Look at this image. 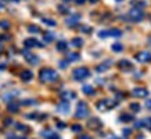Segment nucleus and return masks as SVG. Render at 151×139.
Returning <instances> with one entry per match:
<instances>
[{
  "label": "nucleus",
  "mask_w": 151,
  "mask_h": 139,
  "mask_svg": "<svg viewBox=\"0 0 151 139\" xmlns=\"http://www.w3.org/2000/svg\"><path fill=\"white\" fill-rule=\"evenodd\" d=\"M39 79L42 83H54L58 80V73L53 69H42L39 73Z\"/></svg>",
  "instance_id": "nucleus-1"
},
{
  "label": "nucleus",
  "mask_w": 151,
  "mask_h": 139,
  "mask_svg": "<svg viewBox=\"0 0 151 139\" xmlns=\"http://www.w3.org/2000/svg\"><path fill=\"white\" fill-rule=\"evenodd\" d=\"M72 76L76 81H82L83 79H86V77L90 76V72H89L87 67H78V69H75L72 72Z\"/></svg>",
  "instance_id": "nucleus-2"
},
{
  "label": "nucleus",
  "mask_w": 151,
  "mask_h": 139,
  "mask_svg": "<svg viewBox=\"0 0 151 139\" xmlns=\"http://www.w3.org/2000/svg\"><path fill=\"white\" fill-rule=\"evenodd\" d=\"M89 116V108L85 102H79L76 106V112H75V117L76 118H85Z\"/></svg>",
  "instance_id": "nucleus-3"
},
{
  "label": "nucleus",
  "mask_w": 151,
  "mask_h": 139,
  "mask_svg": "<svg viewBox=\"0 0 151 139\" xmlns=\"http://www.w3.org/2000/svg\"><path fill=\"white\" fill-rule=\"evenodd\" d=\"M129 17L134 21V22H139V21H142L144 18V11L142 9H139V7H133L130 11H129Z\"/></svg>",
  "instance_id": "nucleus-4"
},
{
  "label": "nucleus",
  "mask_w": 151,
  "mask_h": 139,
  "mask_svg": "<svg viewBox=\"0 0 151 139\" xmlns=\"http://www.w3.org/2000/svg\"><path fill=\"white\" fill-rule=\"evenodd\" d=\"M115 105H118V102H112L110 99H104V101H100V102L97 103V109L101 110V112H105V110H108V109L114 108Z\"/></svg>",
  "instance_id": "nucleus-5"
},
{
  "label": "nucleus",
  "mask_w": 151,
  "mask_h": 139,
  "mask_svg": "<svg viewBox=\"0 0 151 139\" xmlns=\"http://www.w3.org/2000/svg\"><path fill=\"white\" fill-rule=\"evenodd\" d=\"M136 61L140 63H147V62H151V54L148 51H142L136 55Z\"/></svg>",
  "instance_id": "nucleus-6"
},
{
  "label": "nucleus",
  "mask_w": 151,
  "mask_h": 139,
  "mask_svg": "<svg viewBox=\"0 0 151 139\" xmlns=\"http://www.w3.org/2000/svg\"><path fill=\"white\" fill-rule=\"evenodd\" d=\"M118 67L121 69V70H124V72H126V70H132L133 69V65L130 61H128V59H121L118 62Z\"/></svg>",
  "instance_id": "nucleus-7"
},
{
  "label": "nucleus",
  "mask_w": 151,
  "mask_h": 139,
  "mask_svg": "<svg viewBox=\"0 0 151 139\" xmlns=\"http://www.w3.org/2000/svg\"><path fill=\"white\" fill-rule=\"evenodd\" d=\"M24 45H25L27 48H32V47H39V48H42V47H43V44L39 43V41H37L36 39H33V37L27 39V40L24 41Z\"/></svg>",
  "instance_id": "nucleus-8"
},
{
  "label": "nucleus",
  "mask_w": 151,
  "mask_h": 139,
  "mask_svg": "<svg viewBox=\"0 0 151 139\" xmlns=\"http://www.w3.org/2000/svg\"><path fill=\"white\" fill-rule=\"evenodd\" d=\"M101 121L97 118V117H92L90 120H89V123H87V127L89 128H92V130H99V128H101Z\"/></svg>",
  "instance_id": "nucleus-9"
},
{
  "label": "nucleus",
  "mask_w": 151,
  "mask_h": 139,
  "mask_svg": "<svg viewBox=\"0 0 151 139\" xmlns=\"http://www.w3.org/2000/svg\"><path fill=\"white\" fill-rule=\"evenodd\" d=\"M24 55H25V58H27V61L29 63H32V65H37L39 63V58H37L36 55H33V54H31L29 51H24Z\"/></svg>",
  "instance_id": "nucleus-10"
},
{
  "label": "nucleus",
  "mask_w": 151,
  "mask_h": 139,
  "mask_svg": "<svg viewBox=\"0 0 151 139\" xmlns=\"http://www.w3.org/2000/svg\"><path fill=\"white\" fill-rule=\"evenodd\" d=\"M79 19H81V15H79V14H73V15H71V17H68V18H67L65 23H67L68 26H75V25L78 23Z\"/></svg>",
  "instance_id": "nucleus-11"
},
{
  "label": "nucleus",
  "mask_w": 151,
  "mask_h": 139,
  "mask_svg": "<svg viewBox=\"0 0 151 139\" xmlns=\"http://www.w3.org/2000/svg\"><path fill=\"white\" fill-rule=\"evenodd\" d=\"M57 110L61 112L63 114H68L69 113V103H68V101H63V102L57 106Z\"/></svg>",
  "instance_id": "nucleus-12"
},
{
  "label": "nucleus",
  "mask_w": 151,
  "mask_h": 139,
  "mask_svg": "<svg viewBox=\"0 0 151 139\" xmlns=\"http://www.w3.org/2000/svg\"><path fill=\"white\" fill-rule=\"evenodd\" d=\"M133 95L137 96V98H146L147 95H148V91L146 88H134L133 90Z\"/></svg>",
  "instance_id": "nucleus-13"
},
{
  "label": "nucleus",
  "mask_w": 151,
  "mask_h": 139,
  "mask_svg": "<svg viewBox=\"0 0 151 139\" xmlns=\"http://www.w3.org/2000/svg\"><path fill=\"white\" fill-rule=\"evenodd\" d=\"M40 136L42 138H50V139H58L60 138L55 132H51V131H42Z\"/></svg>",
  "instance_id": "nucleus-14"
},
{
  "label": "nucleus",
  "mask_w": 151,
  "mask_h": 139,
  "mask_svg": "<svg viewBox=\"0 0 151 139\" xmlns=\"http://www.w3.org/2000/svg\"><path fill=\"white\" fill-rule=\"evenodd\" d=\"M33 77V73L31 72V70H24L22 73H21V79H22L24 81H31Z\"/></svg>",
  "instance_id": "nucleus-15"
},
{
  "label": "nucleus",
  "mask_w": 151,
  "mask_h": 139,
  "mask_svg": "<svg viewBox=\"0 0 151 139\" xmlns=\"http://www.w3.org/2000/svg\"><path fill=\"white\" fill-rule=\"evenodd\" d=\"M7 109H9V112L17 113L18 112V109H19V106H18V103L17 102H10L9 105H7Z\"/></svg>",
  "instance_id": "nucleus-16"
},
{
  "label": "nucleus",
  "mask_w": 151,
  "mask_h": 139,
  "mask_svg": "<svg viewBox=\"0 0 151 139\" xmlns=\"http://www.w3.org/2000/svg\"><path fill=\"white\" fill-rule=\"evenodd\" d=\"M61 96H63V99L64 101H69V99H73V98H76V94L75 92H63L61 94Z\"/></svg>",
  "instance_id": "nucleus-17"
},
{
  "label": "nucleus",
  "mask_w": 151,
  "mask_h": 139,
  "mask_svg": "<svg viewBox=\"0 0 151 139\" xmlns=\"http://www.w3.org/2000/svg\"><path fill=\"white\" fill-rule=\"evenodd\" d=\"M110 65H111V61H107V62L99 65V66H97V72H105V70L108 69V66H110Z\"/></svg>",
  "instance_id": "nucleus-18"
},
{
  "label": "nucleus",
  "mask_w": 151,
  "mask_h": 139,
  "mask_svg": "<svg viewBox=\"0 0 151 139\" xmlns=\"http://www.w3.org/2000/svg\"><path fill=\"white\" fill-rule=\"evenodd\" d=\"M71 44H72L73 47H82V45H83V40L81 39V37H75V39H72V40H71Z\"/></svg>",
  "instance_id": "nucleus-19"
},
{
  "label": "nucleus",
  "mask_w": 151,
  "mask_h": 139,
  "mask_svg": "<svg viewBox=\"0 0 151 139\" xmlns=\"http://www.w3.org/2000/svg\"><path fill=\"white\" fill-rule=\"evenodd\" d=\"M81 58V55L78 54V52H71V54H68V62H75V61H78V59Z\"/></svg>",
  "instance_id": "nucleus-20"
},
{
  "label": "nucleus",
  "mask_w": 151,
  "mask_h": 139,
  "mask_svg": "<svg viewBox=\"0 0 151 139\" xmlns=\"http://www.w3.org/2000/svg\"><path fill=\"white\" fill-rule=\"evenodd\" d=\"M83 94H86V95H93L94 94V90H93V87L92 85H83Z\"/></svg>",
  "instance_id": "nucleus-21"
},
{
  "label": "nucleus",
  "mask_w": 151,
  "mask_h": 139,
  "mask_svg": "<svg viewBox=\"0 0 151 139\" xmlns=\"http://www.w3.org/2000/svg\"><path fill=\"white\" fill-rule=\"evenodd\" d=\"M111 47H112V51H114V52H121V51H124V45L121 44V43H115V44H112Z\"/></svg>",
  "instance_id": "nucleus-22"
},
{
  "label": "nucleus",
  "mask_w": 151,
  "mask_h": 139,
  "mask_svg": "<svg viewBox=\"0 0 151 139\" xmlns=\"http://www.w3.org/2000/svg\"><path fill=\"white\" fill-rule=\"evenodd\" d=\"M110 36H112V37H121L122 36V32L119 30V29H110Z\"/></svg>",
  "instance_id": "nucleus-23"
},
{
  "label": "nucleus",
  "mask_w": 151,
  "mask_h": 139,
  "mask_svg": "<svg viewBox=\"0 0 151 139\" xmlns=\"http://www.w3.org/2000/svg\"><path fill=\"white\" fill-rule=\"evenodd\" d=\"M67 41H58V43H57V50H58V51H65V50H67Z\"/></svg>",
  "instance_id": "nucleus-24"
},
{
  "label": "nucleus",
  "mask_w": 151,
  "mask_h": 139,
  "mask_svg": "<svg viewBox=\"0 0 151 139\" xmlns=\"http://www.w3.org/2000/svg\"><path fill=\"white\" fill-rule=\"evenodd\" d=\"M53 40H54V35H53V33H50V32L45 33V41H46V43H51Z\"/></svg>",
  "instance_id": "nucleus-25"
},
{
  "label": "nucleus",
  "mask_w": 151,
  "mask_h": 139,
  "mask_svg": "<svg viewBox=\"0 0 151 139\" xmlns=\"http://www.w3.org/2000/svg\"><path fill=\"white\" fill-rule=\"evenodd\" d=\"M121 120L125 121V123H128V121H132L133 120V116H132V114H126V113H124V114L121 116Z\"/></svg>",
  "instance_id": "nucleus-26"
},
{
  "label": "nucleus",
  "mask_w": 151,
  "mask_h": 139,
  "mask_svg": "<svg viewBox=\"0 0 151 139\" xmlns=\"http://www.w3.org/2000/svg\"><path fill=\"white\" fill-rule=\"evenodd\" d=\"M130 110H132V112H140V105L136 102L130 103Z\"/></svg>",
  "instance_id": "nucleus-27"
},
{
  "label": "nucleus",
  "mask_w": 151,
  "mask_h": 139,
  "mask_svg": "<svg viewBox=\"0 0 151 139\" xmlns=\"http://www.w3.org/2000/svg\"><path fill=\"white\" fill-rule=\"evenodd\" d=\"M43 23H46L47 26H55V21H54V19L43 18Z\"/></svg>",
  "instance_id": "nucleus-28"
},
{
  "label": "nucleus",
  "mask_w": 151,
  "mask_h": 139,
  "mask_svg": "<svg viewBox=\"0 0 151 139\" xmlns=\"http://www.w3.org/2000/svg\"><path fill=\"white\" fill-rule=\"evenodd\" d=\"M15 128H17V130H19V131H24V132H28V131H29V128H28V127L22 126V124H19V123H17V124H15Z\"/></svg>",
  "instance_id": "nucleus-29"
},
{
  "label": "nucleus",
  "mask_w": 151,
  "mask_h": 139,
  "mask_svg": "<svg viewBox=\"0 0 151 139\" xmlns=\"http://www.w3.org/2000/svg\"><path fill=\"white\" fill-rule=\"evenodd\" d=\"M143 123H144V127H146V128L151 130V117H147V118H144V120H143Z\"/></svg>",
  "instance_id": "nucleus-30"
},
{
  "label": "nucleus",
  "mask_w": 151,
  "mask_h": 139,
  "mask_svg": "<svg viewBox=\"0 0 151 139\" xmlns=\"http://www.w3.org/2000/svg\"><path fill=\"white\" fill-rule=\"evenodd\" d=\"M99 36H100L101 39L110 37V32H108V30H100V32H99Z\"/></svg>",
  "instance_id": "nucleus-31"
},
{
  "label": "nucleus",
  "mask_w": 151,
  "mask_h": 139,
  "mask_svg": "<svg viewBox=\"0 0 151 139\" xmlns=\"http://www.w3.org/2000/svg\"><path fill=\"white\" fill-rule=\"evenodd\" d=\"M28 30L31 32V33H39L40 29H39L37 26H32V25H31V26H28Z\"/></svg>",
  "instance_id": "nucleus-32"
},
{
  "label": "nucleus",
  "mask_w": 151,
  "mask_h": 139,
  "mask_svg": "<svg viewBox=\"0 0 151 139\" xmlns=\"http://www.w3.org/2000/svg\"><path fill=\"white\" fill-rule=\"evenodd\" d=\"M72 131H73V132H81V131H82V126L75 124V126H72Z\"/></svg>",
  "instance_id": "nucleus-33"
},
{
  "label": "nucleus",
  "mask_w": 151,
  "mask_h": 139,
  "mask_svg": "<svg viewBox=\"0 0 151 139\" xmlns=\"http://www.w3.org/2000/svg\"><path fill=\"white\" fill-rule=\"evenodd\" d=\"M33 103H36L33 99H27V101H24L22 105H25V106H29V105H33Z\"/></svg>",
  "instance_id": "nucleus-34"
},
{
  "label": "nucleus",
  "mask_w": 151,
  "mask_h": 139,
  "mask_svg": "<svg viewBox=\"0 0 151 139\" xmlns=\"http://www.w3.org/2000/svg\"><path fill=\"white\" fill-rule=\"evenodd\" d=\"M130 132H132V131L129 130V128H124V131H122V134H124L125 138H128L129 135H130Z\"/></svg>",
  "instance_id": "nucleus-35"
},
{
  "label": "nucleus",
  "mask_w": 151,
  "mask_h": 139,
  "mask_svg": "<svg viewBox=\"0 0 151 139\" xmlns=\"http://www.w3.org/2000/svg\"><path fill=\"white\" fill-rule=\"evenodd\" d=\"M134 127H136V128H143V127H144V123H143V120L136 121V124H134Z\"/></svg>",
  "instance_id": "nucleus-36"
},
{
  "label": "nucleus",
  "mask_w": 151,
  "mask_h": 139,
  "mask_svg": "<svg viewBox=\"0 0 151 139\" xmlns=\"http://www.w3.org/2000/svg\"><path fill=\"white\" fill-rule=\"evenodd\" d=\"M68 66V59H67V61H61V62H60V67H67Z\"/></svg>",
  "instance_id": "nucleus-37"
},
{
  "label": "nucleus",
  "mask_w": 151,
  "mask_h": 139,
  "mask_svg": "<svg viewBox=\"0 0 151 139\" xmlns=\"http://www.w3.org/2000/svg\"><path fill=\"white\" fill-rule=\"evenodd\" d=\"M11 124H13V118H6L4 120V126H11Z\"/></svg>",
  "instance_id": "nucleus-38"
},
{
  "label": "nucleus",
  "mask_w": 151,
  "mask_h": 139,
  "mask_svg": "<svg viewBox=\"0 0 151 139\" xmlns=\"http://www.w3.org/2000/svg\"><path fill=\"white\" fill-rule=\"evenodd\" d=\"M0 26H1V28H4V29H7V28H9L10 25H9V22H7V21H3V22L0 23Z\"/></svg>",
  "instance_id": "nucleus-39"
},
{
  "label": "nucleus",
  "mask_w": 151,
  "mask_h": 139,
  "mask_svg": "<svg viewBox=\"0 0 151 139\" xmlns=\"http://www.w3.org/2000/svg\"><path fill=\"white\" fill-rule=\"evenodd\" d=\"M57 127L63 130V128H65V123H63V121H58V123H57Z\"/></svg>",
  "instance_id": "nucleus-40"
},
{
  "label": "nucleus",
  "mask_w": 151,
  "mask_h": 139,
  "mask_svg": "<svg viewBox=\"0 0 151 139\" xmlns=\"http://www.w3.org/2000/svg\"><path fill=\"white\" fill-rule=\"evenodd\" d=\"M81 30H82V32H90V28L83 26V28H81Z\"/></svg>",
  "instance_id": "nucleus-41"
},
{
  "label": "nucleus",
  "mask_w": 151,
  "mask_h": 139,
  "mask_svg": "<svg viewBox=\"0 0 151 139\" xmlns=\"http://www.w3.org/2000/svg\"><path fill=\"white\" fill-rule=\"evenodd\" d=\"M146 106H147L148 109H151V99H148V101L146 102Z\"/></svg>",
  "instance_id": "nucleus-42"
},
{
  "label": "nucleus",
  "mask_w": 151,
  "mask_h": 139,
  "mask_svg": "<svg viewBox=\"0 0 151 139\" xmlns=\"http://www.w3.org/2000/svg\"><path fill=\"white\" fill-rule=\"evenodd\" d=\"M79 138L81 139H89L90 136H87V135H79Z\"/></svg>",
  "instance_id": "nucleus-43"
},
{
  "label": "nucleus",
  "mask_w": 151,
  "mask_h": 139,
  "mask_svg": "<svg viewBox=\"0 0 151 139\" xmlns=\"http://www.w3.org/2000/svg\"><path fill=\"white\" fill-rule=\"evenodd\" d=\"M7 138H17V135H14V134H7Z\"/></svg>",
  "instance_id": "nucleus-44"
},
{
  "label": "nucleus",
  "mask_w": 151,
  "mask_h": 139,
  "mask_svg": "<svg viewBox=\"0 0 151 139\" xmlns=\"http://www.w3.org/2000/svg\"><path fill=\"white\" fill-rule=\"evenodd\" d=\"M86 0H76V4H83Z\"/></svg>",
  "instance_id": "nucleus-45"
},
{
  "label": "nucleus",
  "mask_w": 151,
  "mask_h": 139,
  "mask_svg": "<svg viewBox=\"0 0 151 139\" xmlns=\"http://www.w3.org/2000/svg\"><path fill=\"white\" fill-rule=\"evenodd\" d=\"M89 1H90V3H97L99 0H89Z\"/></svg>",
  "instance_id": "nucleus-46"
},
{
  "label": "nucleus",
  "mask_w": 151,
  "mask_h": 139,
  "mask_svg": "<svg viewBox=\"0 0 151 139\" xmlns=\"http://www.w3.org/2000/svg\"><path fill=\"white\" fill-rule=\"evenodd\" d=\"M116 1H122V0H116Z\"/></svg>",
  "instance_id": "nucleus-47"
},
{
  "label": "nucleus",
  "mask_w": 151,
  "mask_h": 139,
  "mask_svg": "<svg viewBox=\"0 0 151 139\" xmlns=\"http://www.w3.org/2000/svg\"><path fill=\"white\" fill-rule=\"evenodd\" d=\"M14 1H18V0H14Z\"/></svg>",
  "instance_id": "nucleus-48"
},
{
  "label": "nucleus",
  "mask_w": 151,
  "mask_h": 139,
  "mask_svg": "<svg viewBox=\"0 0 151 139\" xmlns=\"http://www.w3.org/2000/svg\"><path fill=\"white\" fill-rule=\"evenodd\" d=\"M0 50H1V45H0Z\"/></svg>",
  "instance_id": "nucleus-49"
},
{
  "label": "nucleus",
  "mask_w": 151,
  "mask_h": 139,
  "mask_svg": "<svg viewBox=\"0 0 151 139\" xmlns=\"http://www.w3.org/2000/svg\"><path fill=\"white\" fill-rule=\"evenodd\" d=\"M65 1H69V0H65Z\"/></svg>",
  "instance_id": "nucleus-50"
}]
</instances>
